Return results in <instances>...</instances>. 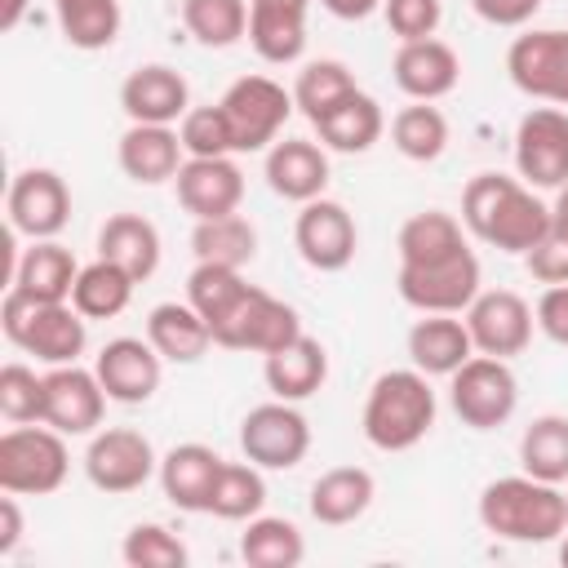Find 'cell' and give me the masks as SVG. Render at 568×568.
<instances>
[{
    "mask_svg": "<svg viewBox=\"0 0 568 568\" xmlns=\"http://www.w3.org/2000/svg\"><path fill=\"white\" fill-rule=\"evenodd\" d=\"M311 129L320 133V142L328 151H342V155H364L382 133H386V115L377 106L373 93L355 89L346 93L342 102H333L320 120H311Z\"/></svg>",
    "mask_w": 568,
    "mask_h": 568,
    "instance_id": "83f0119b",
    "label": "cell"
},
{
    "mask_svg": "<svg viewBox=\"0 0 568 568\" xmlns=\"http://www.w3.org/2000/svg\"><path fill=\"white\" fill-rule=\"evenodd\" d=\"M22 541V510H18V493L0 497V555H13Z\"/></svg>",
    "mask_w": 568,
    "mask_h": 568,
    "instance_id": "816d5d0a",
    "label": "cell"
},
{
    "mask_svg": "<svg viewBox=\"0 0 568 568\" xmlns=\"http://www.w3.org/2000/svg\"><path fill=\"white\" fill-rule=\"evenodd\" d=\"M506 71L519 93L550 106H568V31L541 27L515 36L506 49Z\"/></svg>",
    "mask_w": 568,
    "mask_h": 568,
    "instance_id": "7c38bea8",
    "label": "cell"
},
{
    "mask_svg": "<svg viewBox=\"0 0 568 568\" xmlns=\"http://www.w3.org/2000/svg\"><path fill=\"white\" fill-rule=\"evenodd\" d=\"M240 559L248 568H297L306 559L302 528L284 515H253L240 532Z\"/></svg>",
    "mask_w": 568,
    "mask_h": 568,
    "instance_id": "d6a6232c",
    "label": "cell"
},
{
    "mask_svg": "<svg viewBox=\"0 0 568 568\" xmlns=\"http://www.w3.org/2000/svg\"><path fill=\"white\" fill-rule=\"evenodd\" d=\"M222 111L235 133V151H271L280 142V129L293 115V89H284L271 75H240L222 98Z\"/></svg>",
    "mask_w": 568,
    "mask_h": 568,
    "instance_id": "ba28073f",
    "label": "cell"
},
{
    "mask_svg": "<svg viewBox=\"0 0 568 568\" xmlns=\"http://www.w3.org/2000/svg\"><path fill=\"white\" fill-rule=\"evenodd\" d=\"M519 466L532 479L546 484H568V417L564 413H541L524 426L519 435Z\"/></svg>",
    "mask_w": 568,
    "mask_h": 568,
    "instance_id": "836d02e7",
    "label": "cell"
},
{
    "mask_svg": "<svg viewBox=\"0 0 568 568\" xmlns=\"http://www.w3.org/2000/svg\"><path fill=\"white\" fill-rule=\"evenodd\" d=\"M0 413L9 426H27V422H44V373H36L31 364H4L0 368Z\"/></svg>",
    "mask_w": 568,
    "mask_h": 568,
    "instance_id": "ee69618b",
    "label": "cell"
},
{
    "mask_svg": "<svg viewBox=\"0 0 568 568\" xmlns=\"http://www.w3.org/2000/svg\"><path fill=\"white\" fill-rule=\"evenodd\" d=\"M173 186H178V204L195 222L240 213L244 204V173L231 155H186Z\"/></svg>",
    "mask_w": 568,
    "mask_h": 568,
    "instance_id": "ac0fdd59",
    "label": "cell"
},
{
    "mask_svg": "<svg viewBox=\"0 0 568 568\" xmlns=\"http://www.w3.org/2000/svg\"><path fill=\"white\" fill-rule=\"evenodd\" d=\"M266 186L280 200H293V204L320 200L324 186H328V151H324V142H311V138L275 142L266 151Z\"/></svg>",
    "mask_w": 568,
    "mask_h": 568,
    "instance_id": "603a6c76",
    "label": "cell"
},
{
    "mask_svg": "<svg viewBox=\"0 0 568 568\" xmlns=\"http://www.w3.org/2000/svg\"><path fill=\"white\" fill-rule=\"evenodd\" d=\"M106 390L93 368L80 364H53L44 373V426L62 435H93L106 413Z\"/></svg>",
    "mask_w": 568,
    "mask_h": 568,
    "instance_id": "e0dca14e",
    "label": "cell"
},
{
    "mask_svg": "<svg viewBox=\"0 0 568 568\" xmlns=\"http://www.w3.org/2000/svg\"><path fill=\"white\" fill-rule=\"evenodd\" d=\"M53 18L62 40L80 53L111 49L120 36V0H53Z\"/></svg>",
    "mask_w": 568,
    "mask_h": 568,
    "instance_id": "d590c367",
    "label": "cell"
},
{
    "mask_svg": "<svg viewBox=\"0 0 568 568\" xmlns=\"http://www.w3.org/2000/svg\"><path fill=\"white\" fill-rule=\"evenodd\" d=\"M390 142L404 160L413 164H430L444 155L448 146V120L435 102H408L390 115Z\"/></svg>",
    "mask_w": 568,
    "mask_h": 568,
    "instance_id": "74e56055",
    "label": "cell"
},
{
    "mask_svg": "<svg viewBox=\"0 0 568 568\" xmlns=\"http://www.w3.org/2000/svg\"><path fill=\"white\" fill-rule=\"evenodd\" d=\"M479 524L484 532L519 546H546L559 541L568 528V493L559 484L532 479V475H501L484 484L479 493Z\"/></svg>",
    "mask_w": 568,
    "mask_h": 568,
    "instance_id": "7a4b0ae2",
    "label": "cell"
},
{
    "mask_svg": "<svg viewBox=\"0 0 568 568\" xmlns=\"http://www.w3.org/2000/svg\"><path fill=\"white\" fill-rule=\"evenodd\" d=\"M524 262H528V275H532L537 284H568V235L550 226V231L524 253Z\"/></svg>",
    "mask_w": 568,
    "mask_h": 568,
    "instance_id": "c3c4849f",
    "label": "cell"
},
{
    "mask_svg": "<svg viewBox=\"0 0 568 568\" xmlns=\"http://www.w3.org/2000/svg\"><path fill=\"white\" fill-rule=\"evenodd\" d=\"M217 470H222V457L209 444H173L160 457V488L178 510L200 515V510H209Z\"/></svg>",
    "mask_w": 568,
    "mask_h": 568,
    "instance_id": "4316f807",
    "label": "cell"
},
{
    "mask_svg": "<svg viewBox=\"0 0 568 568\" xmlns=\"http://www.w3.org/2000/svg\"><path fill=\"white\" fill-rule=\"evenodd\" d=\"M146 342L169 364H195L213 346V328L191 302H160L146 315Z\"/></svg>",
    "mask_w": 568,
    "mask_h": 568,
    "instance_id": "4dcf8cb0",
    "label": "cell"
},
{
    "mask_svg": "<svg viewBox=\"0 0 568 568\" xmlns=\"http://www.w3.org/2000/svg\"><path fill=\"white\" fill-rule=\"evenodd\" d=\"M293 4H311V0H293Z\"/></svg>",
    "mask_w": 568,
    "mask_h": 568,
    "instance_id": "6f0895ef",
    "label": "cell"
},
{
    "mask_svg": "<svg viewBox=\"0 0 568 568\" xmlns=\"http://www.w3.org/2000/svg\"><path fill=\"white\" fill-rule=\"evenodd\" d=\"M382 18L399 44L426 40L444 22V0H382Z\"/></svg>",
    "mask_w": 568,
    "mask_h": 568,
    "instance_id": "7dc6e473",
    "label": "cell"
},
{
    "mask_svg": "<svg viewBox=\"0 0 568 568\" xmlns=\"http://www.w3.org/2000/svg\"><path fill=\"white\" fill-rule=\"evenodd\" d=\"M515 169L532 191H559L568 182V111L532 106L515 124Z\"/></svg>",
    "mask_w": 568,
    "mask_h": 568,
    "instance_id": "4fadbf2b",
    "label": "cell"
},
{
    "mask_svg": "<svg viewBox=\"0 0 568 568\" xmlns=\"http://www.w3.org/2000/svg\"><path fill=\"white\" fill-rule=\"evenodd\" d=\"M377 497V484L364 466H333L324 470L315 484H311V519L328 524V528H342V524H355Z\"/></svg>",
    "mask_w": 568,
    "mask_h": 568,
    "instance_id": "1f68e13d",
    "label": "cell"
},
{
    "mask_svg": "<svg viewBox=\"0 0 568 568\" xmlns=\"http://www.w3.org/2000/svg\"><path fill=\"white\" fill-rule=\"evenodd\" d=\"M240 453L262 470H293L311 453V422L288 399L257 404L240 422Z\"/></svg>",
    "mask_w": 568,
    "mask_h": 568,
    "instance_id": "8fae6325",
    "label": "cell"
},
{
    "mask_svg": "<svg viewBox=\"0 0 568 568\" xmlns=\"http://www.w3.org/2000/svg\"><path fill=\"white\" fill-rule=\"evenodd\" d=\"M67 470H71V453H67L62 430L44 422H27L0 435V488L4 493H18V497L58 493Z\"/></svg>",
    "mask_w": 568,
    "mask_h": 568,
    "instance_id": "5b68a950",
    "label": "cell"
},
{
    "mask_svg": "<svg viewBox=\"0 0 568 568\" xmlns=\"http://www.w3.org/2000/svg\"><path fill=\"white\" fill-rule=\"evenodd\" d=\"M182 155H186V146H182V133L173 124H129L120 133V146H115L124 178L138 186L173 182L182 169Z\"/></svg>",
    "mask_w": 568,
    "mask_h": 568,
    "instance_id": "7402d4cb",
    "label": "cell"
},
{
    "mask_svg": "<svg viewBox=\"0 0 568 568\" xmlns=\"http://www.w3.org/2000/svg\"><path fill=\"white\" fill-rule=\"evenodd\" d=\"M448 404L470 430H497L515 417L519 408V382L506 359L497 355H470L453 377H448Z\"/></svg>",
    "mask_w": 568,
    "mask_h": 568,
    "instance_id": "52a82bcc",
    "label": "cell"
},
{
    "mask_svg": "<svg viewBox=\"0 0 568 568\" xmlns=\"http://www.w3.org/2000/svg\"><path fill=\"white\" fill-rule=\"evenodd\" d=\"M244 288H248V280L240 275V266H222V262H195V271L186 275V302L209 324H217L244 297Z\"/></svg>",
    "mask_w": 568,
    "mask_h": 568,
    "instance_id": "7bdbcfd3",
    "label": "cell"
},
{
    "mask_svg": "<svg viewBox=\"0 0 568 568\" xmlns=\"http://www.w3.org/2000/svg\"><path fill=\"white\" fill-rule=\"evenodd\" d=\"M84 475L98 493H138L151 475H160V457L151 448V439L133 426H106L89 435L84 448Z\"/></svg>",
    "mask_w": 568,
    "mask_h": 568,
    "instance_id": "30bf717a",
    "label": "cell"
},
{
    "mask_svg": "<svg viewBox=\"0 0 568 568\" xmlns=\"http://www.w3.org/2000/svg\"><path fill=\"white\" fill-rule=\"evenodd\" d=\"M248 44L271 67L297 62L306 53V4H293V0H248Z\"/></svg>",
    "mask_w": 568,
    "mask_h": 568,
    "instance_id": "cb8c5ba5",
    "label": "cell"
},
{
    "mask_svg": "<svg viewBox=\"0 0 568 568\" xmlns=\"http://www.w3.org/2000/svg\"><path fill=\"white\" fill-rule=\"evenodd\" d=\"M75 275H80V262H75V253L67 244H58V240H31V248L13 266L9 288L27 293V297H40V302H71Z\"/></svg>",
    "mask_w": 568,
    "mask_h": 568,
    "instance_id": "f546056e",
    "label": "cell"
},
{
    "mask_svg": "<svg viewBox=\"0 0 568 568\" xmlns=\"http://www.w3.org/2000/svg\"><path fill=\"white\" fill-rule=\"evenodd\" d=\"M466 328H470V342L479 355H497V359H510V355H524L528 342H532V306L515 293V288H479V297L462 311Z\"/></svg>",
    "mask_w": 568,
    "mask_h": 568,
    "instance_id": "9a60e30c",
    "label": "cell"
},
{
    "mask_svg": "<svg viewBox=\"0 0 568 568\" xmlns=\"http://www.w3.org/2000/svg\"><path fill=\"white\" fill-rule=\"evenodd\" d=\"M559 559L568 564V528H564V537H559Z\"/></svg>",
    "mask_w": 568,
    "mask_h": 568,
    "instance_id": "9f6ffc18",
    "label": "cell"
},
{
    "mask_svg": "<svg viewBox=\"0 0 568 568\" xmlns=\"http://www.w3.org/2000/svg\"><path fill=\"white\" fill-rule=\"evenodd\" d=\"M93 373H98L102 390H106L115 404H146V399L160 390L164 355H160L146 337H111V342L98 351Z\"/></svg>",
    "mask_w": 568,
    "mask_h": 568,
    "instance_id": "d6986e66",
    "label": "cell"
},
{
    "mask_svg": "<svg viewBox=\"0 0 568 568\" xmlns=\"http://www.w3.org/2000/svg\"><path fill=\"white\" fill-rule=\"evenodd\" d=\"M31 0H0V31H13L22 18H27Z\"/></svg>",
    "mask_w": 568,
    "mask_h": 568,
    "instance_id": "db71d44e",
    "label": "cell"
},
{
    "mask_svg": "<svg viewBox=\"0 0 568 568\" xmlns=\"http://www.w3.org/2000/svg\"><path fill=\"white\" fill-rule=\"evenodd\" d=\"M470 9L488 27H528L532 13L541 9V0H470Z\"/></svg>",
    "mask_w": 568,
    "mask_h": 568,
    "instance_id": "f907efd6",
    "label": "cell"
},
{
    "mask_svg": "<svg viewBox=\"0 0 568 568\" xmlns=\"http://www.w3.org/2000/svg\"><path fill=\"white\" fill-rule=\"evenodd\" d=\"M333 18H342V22H364L368 13H377L382 9V0H320Z\"/></svg>",
    "mask_w": 568,
    "mask_h": 568,
    "instance_id": "f5cc1de1",
    "label": "cell"
},
{
    "mask_svg": "<svg viewBox=\"0 0 568 568\" xmlns=\"http://www.w3.org/2000/svg\"><path fill=\"white\" fill-rule=\"evenodd\" d=\"M98 257L124 266L138 284L160 271V231L142 213H111L98 226Z\"/></svg>",
    "mask_w": 568,
    "mask_h": 568,
    "instance_id": "f1b7e54d",
    "label": "cell"
},
{
    "mask_svg": "<svg viewBox=\"0 0 568 568\" xmlns=\"http://www.w3.org/2000/svg\"><path fill=\"white\" fill-rule=\"evenodd\" d=\"M537 328L555 342L568 346V284H546V293L537 297Z\"/></svg>",
    "mask_w": 568,
    "mask_h": 568,
    "instance_id": "681fc988",
    "label": "cell"
},
{
    "mask_svg": "<svg viewBox=\"0 0 568 568\" xmlns=\"http://www.w3.org/2000/svg\"><path fill=\"white\" fill-rule=\"evenodd\" d=\"M129 568H186V546L178 541V532H169L164 524H133L124 532L120 546Z\"/></svg>",
    "mask_w": 568,
    "mask_h": 568,
    "instance_id": "f6af8a7d",
    "label": "cell"
},
{
    "mask_svg": "<svg viewBox=\"0 0 568 568\" xmlns=\"http://www.w3.org/2000/svg\"><path fill=\"white\" fill-rule=\"evenodd\" d=\"M182 22L204 49H231L248 36V0H182Z\"/></svg>",
    "mask_w": 568,
    "mask_h": 568,
    "instance_id": "60d3db41",
    "label": "cell"
},
{
    "mask_svg": "<svg viewBox=\"0 0 568 568\" xmlns=\"http://www.w3.org/2000/svg\"><path fill=\"white\" fill-rule=\"evenodd\" d=\"M435 390L422 368H386L364 399V439L382 453H408L417 448L435 426Z\"/></svg>",
    "mask_w": 568,
    "mask_h": 568,
    "instance_id": "3957f363",
    "label": "cell"
},
{
    "mask_svg": "<svg viewBox=\"0 0 568 568\" xmlns=\"http://www.w3.org/2000/svg\"><path fill=\"white\" fill-rule=\"evenodd\" d=\"M262 506H266L262 466H253L248 457L244 462H222V470L213 479V493H209V515H217L226 524H248L253 515H262Z\"/></svg>",
    "mask_w": 568,
    "mask_h": 568,
    "instance_id": "8d00e7d4",
    "label": "cell"
},
{
    "mask_svg": "<svg viewBox=\"0 0 568 568\" xmlns=\"http://www.w3.org/2000/svg\"><path fill=\"white\" fill-rule=\"evenodd\" d=\"M359 84H355V75H351V67L346 62H337V58H315V62H306L302 71H297V80H293V102H297V111L306 115V120H320L333 102H342L346 93H355Z\"/></svg>",
    "mask_w": 568,
    "mask_h": 568,
    "instance_id": "b9f144b4",
    "label": "cell"
},
{
    "mask_svg": "<svg viewBox=\"0 0 568 568\" xmlns=\"http://www.w3.org/2000/svg\"><path fill=\"white\" fill-rule=\"evenodd\" d=\"M191 253H195V262H222V266H240L244 271L257 257V231L240 213L204 217L191 231Z\"/></svg>",
    "mask_w": 568,
    "mask_h": 568,
    "instance_id": "f35d334b",
    "label": "cell"
},
{
    "mask_svg": "<svg viewBox=\"0 0 568 568\" xmlns=\"http://www.w3.org/2000/svg\"><path fill=\"white\" fill-rule=\"evenodd\" d=\"M0 328L22 355H36L49 368L80 364L89 346V320L71 302H40L18 288H9L0 302Z\"/></svg>",
    "mask_w": 568,
    "mask_h": 568,
    "instance_id": "277c9868",
    "label": "cell"
},
{
    "mask_svg": "<svg viewBox=\"0 0 568 568\" xmlns=\"http://www.w3.org/2000/svg\"><path fill=\"white\" fill-rule=\"evenodd\" d=\"M182 133V146L186 155H235V133H231V120L222 111V102L213 106H191L178 124Z\"/></svg>",
    "mask_w": 568,
    "mask_h": 568,
    "instance_id": "bcb514c9",
    "label": "cell"
},
{
    "mask_svg": "<svg viewBox=\"0 0 568 568\" xmlns=\"http://www.w3.org/2000/svg\"><path fill=\"white\" fill-rule=\"evenodd\" d=\"M262 377L275 399H288V404L311 399L328 382V351L311 333H297L288 346L262 355Z\"/></svg>",
    "mask_w": 568,
    "mask_h": 568,
    "instance_id": "d4e9b609",
    "label": "cell"
},
{
    "mask_svg": "<svg viewBox=\"0 0 568 568\" xmlns=\"http://www.w3.org/2000/svg\"><path fill=\"white\" fill-rule=\"evenodd\" d=\"M550 226L568 235V182L555 191V204H550Z\"/></svg>",
    "mask_w": 568,
    "mask_h": 568,
    "instance_id": "11a10c76",
    "label": "cell"
},
{
    "mask_svg": "<svg viewBox=\"0 0 568 568\" xmlns=\"http://www.w3.org/2000/svg\"><path fill=\"white\" fill-rule=\"evenodd\" d=\"M390 71H395V84H399L404 98H413V102H439V98H448L457 89L462 58L439 36H426V40L399 44Z\"/></svg>",
    "mask_w": 568,
    "mask_h": 568,
    "instance_id": "44dd1931",
    "label": "cell"
},
{
    "mask_svg": "<svg viewBox=\"0 0 568 568\" xmlns=\"http://www.w3.org/2000/svg\"><path fill=\"white\" fill-rule=\"evenodd\" d=\"M120 106L129 124H182V115L191 111V84L178 67L146 62L124 75Z\"/></svg>",
    "mask_w": 568,
    "mask_h": 568,
    "instance_id": "ffe728a7",
    "label": "cell"
},
{
    "mask_svg": "<svg viewBox=\"0 0 568 568\" xmlns=\"http://www.w3.org/2000/svg\"><path fill=\"white\" fill-rule=\"evenodd\" d=\"M395 288L422 315H462L479 297V257L466 244L435 262H399Z\"/></svg>",
    "mask_w": 568,
    "mask_h": 568,
    "instance_id": "8992f818",
    "label": "cell"
},
{
    "mask_svg": "<svg viewBox=\"0 0 568 568\" xmlns=\"http://www.w3.org/2000/svg\"><path fill=\"white\" fill-rule=\"evenodd\" d=\"M213 328V346H226V351H253V355H271L280 346H288L297 333H302V320L288 302L271 297L266 288L248 284L244 297L217 320L209 324Z\"/></svg>",
    "mask_w": 568,
    "mask_h": 568,
    "instance_id": "9c48e42d",
    "label": "cell"
},
{
    "mask_svg": "<svg viewBox=\"0 0 568 568\" xmlns=\"http://www.w3.org/2000/svg\"><path fill=\"white\" fill-rule=\"evenodd\" d=\"M462 226L497 253H528L550 231V204L524 178L475 173L462 191Z\"/></svg>",
    "mask_w": 568,
    "mask_h": 568,
    "instance_id": "6da1fadb",
    "label": "cell"
},
{
    "mask_svg": "<svg viewBox=\"0 0 568 568\" xmlns=\"http://www.w3.org/2000/svg\"><path fill=\"white\" fill-rule=\"evenodd\" d=\"M457 248H466V226L444 209L413 213L399 226V262H435Z\"/></svg>",
    "mask_w": 568,
    "mask_h": 568,
    "instance_id": "ab89813d",
    "label": "cell"
},
{
    "mask_svg": "<svg viewBox=\"0 0 568 568\" xmlns=\"http://www.w3.org/2000/svg\"><path fill=\"white\" fill-rule=\"evenodd\" d=\"M293 244L311 271L333 275V271H346L355 262L359 231H355V217L346 213V204L320 195V200L302 204V213L293 222Z\"/></svg>",
    "mask_w": 568,
    "mask_h": 568,
    "instance_id": "2e32d148",
    "label": "cell"
},
{
    "mask_svg": "<svg viewBox=\"0 0 568 568\" xmlns=\"http://www.w3.org/2000/svg\"><path fill=\"white\" fill-rule=\"evenodd\" d=\"M404 346H408L413 368H422L426 377H453L475 355L470 328L457 315H422L408 328V342Z\"/></svg>",
    "mask_w": 568,
    "mask_h": 568,
    "instance_id": "484cf974",
    "label": "cell"
},
{
    "mask_svg": "<svg viewBox=\"0 0 568 568\" xmlns=\"http://www.w3.org/2000/svg\"><path fill=\"white\" fill-rule=\"evenodd\" d=\"M9 226L27 240H58V231L71 222V186L58 169H22L9 182L4 195Z\"/></svg>",
    "mask_w": 568,
    "mask_h": 568,
    "instance_id": "5bb4252c",
    "label": "cell"
},
{
    "mask_svg": "<svg viewBox=\"0 0 568 568\" xmlns=\"http://www.w3.org/2000/svg\"><path fill=\"white\" fill-rule=\"evenodd\" d=\"M133 275L106 257L80 266L75 275V288H71V306L84 315V320H115L129 302H133Z\"/></svg>",
    "mask_w": 568,
    "mask_h": 568,
    "instance_id": "e575fe53",
    "label": "cell"
}]
</instances>
